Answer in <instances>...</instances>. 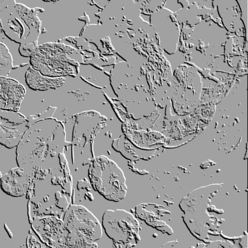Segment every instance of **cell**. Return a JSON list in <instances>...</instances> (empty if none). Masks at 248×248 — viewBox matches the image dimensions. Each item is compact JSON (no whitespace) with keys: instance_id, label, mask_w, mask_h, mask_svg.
<instances>
[{"instance_id":"obj_1","label":"cell","mask_w":248,"mask_h":248,"mask_svg":"<svg viewBox=\"0 0 248 248\" xmlns=\"http://www.w3.org/2000/svg\"><path fill=\"white\" fill-rule=\"evenodd\" d=\"M63 221L67 232L66 247H97L95 242L102 236V227L87 208L80 205L69 206Z\"/></svg>"},{"instance_id":"obj_5","label":"cell","mask_w":248,"mask_h":248,"mask_svg":"<svg viewBox=\"0 0 248 248\" xmlns=\"http://www.w3.org/2000/svg\"><path fill=\"white\" fill-rule=\"evenodd\" d=\"M30 184V176L20 167L11 169L1 178V187L3 192L15 197L25 195Z\"/></svg>"},{"instance_id":"obj_6","label":"cell","mask_w":248,"mask_h":248,"mask_svg":"<svg viewBox=\"0 0 248 248\" xmlns=\"http://www.w3.org/2000/svg\"><path fill=\"white\" fill-rule=\"evenodd\" d=\"M1 109L18 111L25 95V90L17 82L7 78H1Z\"/></svg>"},{"instance_id":"obj_3","label":"cell","mask_w":248,"mask_h":248,"mask_svg":"<svg viewBox=\"0 0 248 248\" xmlns=\"http://www.w3.org/2000/svg\"><path fill=\"white\" fill-rule=\"evenodd\" d=\"M102 224L107 235L118 245L133 247L140 241L138 221L125 210H107Z\"/></svg>"},{"instance_id":"obj_2","label":"cell","mask_w":248,"mask_h":248,"mask_svg":"<svg viewBox=\"0 0 248 248\" xmlns=\"http://www.w3.org/2000/svg\"><path fill=\"white\" fill-rule=\"evenodd\" d=\"M88 176L93 188L107 200L119 202L125 198V176L111 159L103 155L95 157L90 163Z\"/></svg>"},{"instance_id":"obj_4","label":"cell","mask_w":248,"mask_h":248,"mask_svg":"<svg viewBox=\"0 0 248 248\" xmlns=\"http://www.w3.org/2000/svg\"><path fill=\"white\" fill-rule=\"evenodd\" d=\"M33 230L43 243L50 248H63L66 242L67 231L59 217L46 216L37 217L31 225Z\"/></svg>"},{"instance_id":"obj_7","label":"cell","mask_w":248,"mask_h":248,"mask_svg":"<svg viewBox=\"0 0 248 248\" xmlns=\"http://www.w3.org/2000/svg\"><path fill=\"white\" fill-rule=\"evenodd\" d=\"M1 65L4 63V64L1 65V70H2L3 67H5L4 73L5 71H9L11 68V63H12V60L10 54L9 53L8 50L7 48L5 47V45H1Z\"/></svg>"}]
</instances>
